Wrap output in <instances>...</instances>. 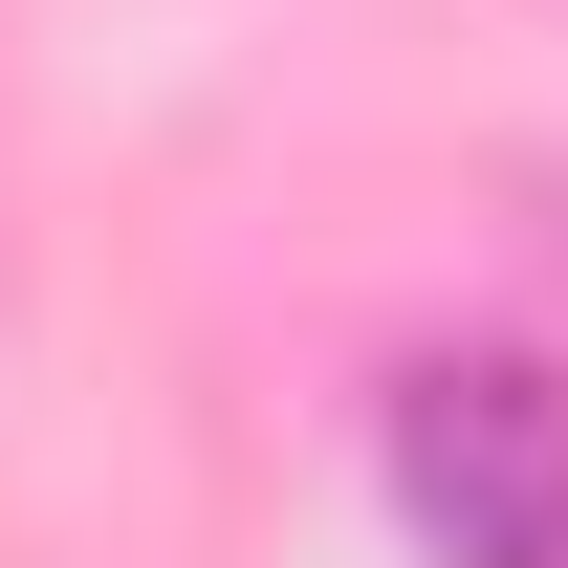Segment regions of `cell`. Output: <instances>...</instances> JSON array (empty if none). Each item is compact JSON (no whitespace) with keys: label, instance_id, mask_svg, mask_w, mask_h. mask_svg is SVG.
<instances>
[{"label":"cell","instance_id":"cell-1","mask_svg":"<svg viewBox=\"0 0 568 568\" xmlns=\"http://www.w3.org/2000/svg\"><path fill=\"white\" fill-rule=\"evenodd\" d=\"M394 525L437 568H568V372L547 351H416L394 372Z\"/></svg>","mask_w":568,"mask_h":568}]
</instances>
